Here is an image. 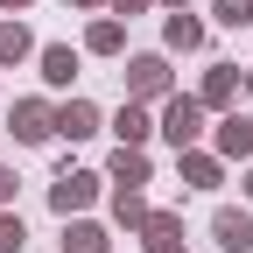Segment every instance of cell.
Returning <instances> with one entry per match:
<instances>
[{"instance_id": "cell-2", "label": "cell", "mask_w": 253, "mask_h": 253, "mask_svg": "<svg viewBox=\"0 0 253 253\" xmlns=\"http://www.w3.org/2000/svg\"><path fill=\"white\" fill-rule=\"evenodd\" d=\"M126 99L134 106H155V99H176V71H169V56H134L126 63Z\"/></svg>"}, {"instance_id": "cell-8", "label": "cell", "mask_w": 253, "mask_h": 253, "mask_svg": "<svg viewBox=\"0 0 253 253\" xmlns=\"http://www.w3.org/2000/svg\"><path fill=\"white\" fill-rule=\"evenodd\" d=\"M176 176H183L190 190H218V183H225V162H218L211 148H183V155H176Z\"/></svg>"}, {"instance_id": "cell-3", "label": "cell", "mask_w": 253, "mask_h": 253, "mask_svg": "<svg viewBox=\"0 0 253 253\" xmlns=\"http://www.w3.org/2000/svg\"><path fill=\"white\" fill-rule=\"evenodd\" d=\"M99 183H106L99 169H71V162H63L56 183H49V211H56V218H78L84 204H99Z\"/></svg>"}, {"instance_id": "cell-22", "label": "cell", "mask_w": 253, "mask_h": 253, "mask_svg": "<svg viewBox=\"0 0 253 253\" xmlns=\"http://www.w3.org/2000/svg\"><path fill=\"white\" fill-rule=\"evenodd\" d=\"M14 190H21V176H14V169H0V211L14 204Z\"/></svg>"}, {"instance_id": "cell-12", "label": "cell", "mask_w": 253, "mask_h": 253, "mask_svg": "<svg viewBox=\"0 0 253 253\" xmlns=\"http://www.w3.org/2000/svg\"><path fill=\"white\" fill-rule=\"evenodd\" d=\"M113 134H120V148H148V134H155V113L126 99V106L113 113Z\"/></svg>"}, {"instance_id": "cell-28", "label": "cell", "mask_w": 253, "mask_h": 253, "mask_svg": "<svg viewBox=\"0 0 253 253\" xmlns=\"http://www.w3.org/2000/svg\"><path fill=\"white\" fill-rule=\"evenodd\" d=\"M246 99H253V71H246Z\"/></svg>"}, {"instance_id": "cell-4", "label": "cell", "mask_w": 253, "mask_h": 253, "mask_svg": "<svg viewBox=\"0 0 253 253\" xmlns=\"http://www.w3.org/2000/svg\"><path fill=\"white\" fill-rule=\"evenodd\" d=\"M7 134H14L21 148H42V141L56 134V106H49V99H14V113H7Z\"/></svg>"}, {"instance_id": "cell-21", "label": "cell", "mask_w": 253, "mask_h": 253, "mask_svg": "<svg viewBox=\"0 0 253 253\" xmlns=\"http://www.w3.org/2000/svg\"><path fill=\"white\" fill-rule=\"evenodd\" d=\"M106 7H113V14H126V21H134V14H148V7H155V0H106Z\"/></svg>"}, {"instance_id": "cell-18", "label": "cell", "mask_w": 253, "mask_h": 253, "mask_svg": "<svg viewBox=\"0 0 253 253\" xmlns=\"http://www.w3.org/2000/svg\"><path fill=\"white\" fill-rule=\"evenodd\" d=\"M169 239H183V211H148L141 246H169Z\"/></svg>"}, {"instance_id": "cell-20", "label": "cell", "mask_w": 253, "mask_h": 253, "mask_svg": "<svg viewBox=\"0 0 253 253\" xmlns=\"http://www.w3.org/2000/svg\"><path fill=\"white\" fill-rule=\"evenodd\" d=\"M28 246V225H21V211H0V253H21Z\"/></svg>"}, {"instance_id": "cell-26", "label": "cell", "mask_w": 253, "mask_h": 253, "mask_svg": "<svg viewBox=\"0 0 253 253\" xmlns=\"http://www.w3.org/2000/svg\"><path fill=\"white\" fill-rule=\"evenodd\" d=\"M239 183H246V204H253V169H246V176H239Z\"/></svg>"}, {"instance_id": "cell-7", "label": "cell", "mask_w": 253, "mask_h": 253, "mask_svg": "<svg viewBox=\"0 0 253 253\" xmlns=\"http://www.w3.org/2000/svg\"><path fill=\"white\" fill-rule=\"evenodd\" d=\"M211 239L225 246V253H253V218H246V204H218V218H211Z\"/></svg>"}, {"instance_id": "cell-27", "label": "cell", "mask_w": 253, "mask_h": 253, "mask_svg": "<svg viewBox=\"0 0 253 253\" xmlns=\"http://www.w3.org/2000/svg\"><path fill=\"white\" fill-rule=\"evenodd\" d=\"M162 7H169V14H176V7H190V0H162Z\"/></svg>"}, {"instance_id": "cell-14", "label": "cell", "mask_w": 253, "mask_h": 253, "mask_svg": "<svg viewBox=\"0 0 253 253\" xmlns=\"http://www.w3.org/2000/svg\"><path fill=\"white\" fill-rule=\"evenodd\" d=\"M84 49H91V56H120V49H126V21H120V14H99V21L84 28Z\"/></svg>"}, {"instance_id": "cell-11", "label": "cell", "mask_w": 253, "mask_h": 253, "mask_svg": "<svg viewBox=\"0 0 253 253\" xmlns=\"http://www.w3.org/2000/svg\"><path fill=\"white\" fill-rule=\"evenodd\" d=\"M56 134L63 141H91V134H99V106H91V99H63L56 106Z\"/></svg>"}, {"instance_id": "cell-9", "label": "cell", "mask_w": 253, "mask_h": 253, "mask_svg": "<svg viewBox=\"0 0 253 253\" xmlns=\"http://www.w3.org/2000/svg\"><path fill=\"white\" fill-rule=\"evenodd\" d=\"M36 63H42V84H49V91H71V78H78V49H71V42H42Z\"/></svg>"}, {"instance_id": "cell-5", "label": "cell", "mask_w": 253, "mask_h": 253, "mask_svg": "<svg viewBox=\"0 0 253 253\" xmlns=\"http://www.w3.org/2000/svg\"><path fill=\"white\" fill-rule=\"evenodd\" d=\"M211 155L218 162H246L253 155V120L232 106V113H218V126H211Z\"/></svg>"}, {"instance_id": "cell-19", "label": "cell", "mask_w": 253, "mask_h": 253, "mask_svg": "<svg viewBox=\"0 0 253 253\" xmlns=\"http://www.w3.org/2000/svg\"><path fill=\"white\" fill-rule=\"evenodd\" d=\"M218 28H253V0H211Z\"/></svg>"}, {"instance_id": "cell-6", "label": "cell", "mask_w": 253, "mask_h": 253, "mask_svg": "<svg viewBox=\"0 0 253 253\" xmlns=\"http://www.w3.org/2000/svg\"><path fill=\"white\" fill-rule=\"evenodd\" d=\"M239 84H246L239 63H211L204 84H197V106H204V113H232V106H239Z\"/></svg>"}, {"instance_id": "cell-1", "label": "cell", "mask_w": 253, "mask_h": 253, "mask_svg": "<svg viewBox=\"0 0 253 253\" xmlns=\"http://www.w3.org/2000/svg\"><path fill=\"white\" fill-rule=\"evenodd\" d=\"M155 134H162V141L183 155V148H197V141L211 134V113L197 106V91H176V99H162V120H155Z\"/></svg>"}, {"instance_id": "cell-16", "label": "cell", "mask_w": 253, "mask_h": 253, "mask_svg": "<svg viewBox=\"0 0 253 253\" xmlns=\"http://www.w3.org/2000/svg\"><path fill=\"white\" fill-rule=\"evenodd\" d=\"M148 211H155V204L141 197V190H113V225H126V232H141V225H148Z\"/></svg>"}, {"instance_id": "cell-23", "label": "cell", "mask_w": 253, "mask_h": 253, "mask_svg": "<svg viewBox=\"0 0 253 253\" xmlns=\"http://www.w3.org/2000/svg\"><path fill=\"white\" fill-rule=\"evenodd\" d=\"M71 7H78V14H99V7H106V0H71Z\"/></svg>"}, {"instance_id": "cell-15", "label": "cell", "mask_w": 253, "mask_h": 253, "mask_svg": "<svg viewBox=\"0 0 253 253\" xmlns=\"http://www.w3.org/2000/svg\"><path fill=\"white\" fill-rule=\"evenodd\" d=\"M162 42H169V49H183V56H190V49H204V21L190 14V7H176V14L162 21Z\"/></svg>"}, {"instance_id": "cell-13", "label": "cell", "mask_w": 253, "mask_h": 253, "mask_svg": "<svg viewBox=\"0 0 253 253\" xmlns=\"http://www.w3.org/2000/svg\"><path fill=\"white\" fill-rule=\"evenodd\" d=\"M63 253H113V239L91 218H63Z\"/></svg>"}, {"instance_id": "cell-10", "label": "cell", "mask_w": 253, "mask_h": 253, "mask_svg": "<svg viewBox=\"0 0 253 253\" xmlns=\"http://www.w3.org/2000/svg\"><path fill=\"white\" fill-rule=\"evenodd\" d=\"M155 169H148V148H113V162H106V183L113 190H141Z\"/></svg>"}, {"instance_id": "cell-17", "label": "cell", "mask_w": 253, "mask_h": 253, "mask_svg": "<svg viewBox=\"0 0 253 253\" xmlns=\"http://www.w3.org/2000/svg\"><path fill=\"white\" fill-rule=\"evenodd\" d=\"M21 56H36V36H28L21 21H0V71H7V63H21Z\"/></svg>"}, {"instance_id": "cell-25", "label": "cell", "mask_w": 253, "mask_h": 253, "mask_svg": "<svg viewBox=\"0 0 253 253\" xmlns=\"http://www.w3.org/2000/svg\"><path fill=\"white\" fill-rule=\"evenodd\" d=\"M0 7H7V14H14V7H36V0H0Z\"/></svg>"}, {"instance_id": "cell-24", "label": "cell", "mask_w": 253, "mask_h": 253, "mask_svg": "<svg viewBox=\"0 0 253 253\" xmlns=\"http://www.w3.org/2000/svg\"><path fill=\"white\" fill-rule=\"evenodd\" d=\"M148 253H190V246H183V239H169V246H148Z\"/></svg>"}]
</instances>
